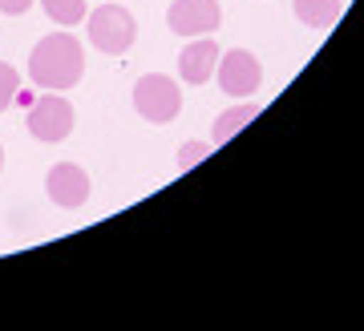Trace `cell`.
I'll list each match as a JSON object with an SVG mask.
<instances>
[{
	"mask_svg": "<svg viewBox=\"0 0 364 331\" xmlns=\"http://www.w3.org/2000/svg\"><path fill=\"white\" fill-rule=\"evenodd\" d=\"M28 77L37 89H73L85 77V49L73 33H49L28 57Z\"/></svg>",
	"mask_w": 364,
	"mask_h": 331,
	"instance_id": "1",
	"label": "cell"
},
{
	"mask_svg": "<svg viewBox=\"0 0 364 331\" xmlns=\"http://www.w3.org/2000/svg\"><path fill=\"white\" fill-rule=\"evenodd\" d=\"M85 21H90V40L109 57L130 53V45L138 40V25H134L130 9L122 4H97L93 13H85Z\"/></svg>",
	"mask_w": 364,
	"mask_h": 331,
	"instance_id": "2",
	"label": "cell"
},
{
	"mask_svg": "<svg viewBox=\"0 0 364 331\" xmlns=\"http://www.w3.org/2000/svg\"><path fill=\"white\" fill-rule=\"evenodd\" d=\"M134 109H138L146 121L166 126V121H174V117L182 114V89L166 73H146V77H138V85H134Z\"/></svg>",
	"mask_w": 364,
	"mask_h": 331,
	"instance_id": "3",
	"label": "cell"
},
{
	"mask_svg": "<svg viewBox=\"0 0 364 331\" xmlns=\"http://www.w3.org/2000/svg\"><path fill=\"white\" fill-rule=\"evenodd\" d=\"M73 105L61 97V93H41L37 102H33V109H28V134L37 141H45V146H53V141H65L69 134H73Z\"/></svg>",
	"mask_w": 364,
	"mask_h": 331,
	"instance_id": "4",
	"label": "cell"
},
{
	"mask_svg": "<svg viewBox=\"0 0 364 331\" xmlns=\"http://www.w3.org/2000/svg\"><path fill=\"white\" fill-rule=\"evenodd\" d=\"M215 73H219V89L227 93V97H251V93L259 89V81H263L259 61H255L247 49L219 53V65H215Z\"/></svg>",
	"mask_w": 364,
	"mask_h": 331,
	"instance_id": "5",
	"label": "cell"
},
{
	"mask_svg": "<svg viewBox=\"0 0 364 331\" xmlns=\"http://www.w3.org/2000/svg\"><path fill=\"white\" fill-rule=\"evenodd\" d=\"M166 25L178 37H210L223 25L219 0H174L166 13Z\"/></svg>",
	"mask_w": 364,
	"mask_h": 331,
	"instance_id": "6",
	"label": "cell"
},
{
	"mask_svg": "<svg viewBox=\"0 0 364 331\" xmlns=\"http://www.w3.org/2000/svg\"><path fill=\"white\" fill-rule=\"evenodd\" d=\"M45 190H49L53 206L77 210V206L90 202V174H85L77 162H57L49 170V178H45Z\"/></svg>",
	"mask_w": 364,
	"mask_h": 331,
	"instance_id": "7",
	"label": "cell"
},
{
	"mask_svg": "<svg viewBox=\"0 0 364 331\" xmlns=\"http://www.w3.org/2000/svg\"><path fill=\"white\" fill-rule=\"evenodd\" d=\"M215 65H219V45L210 37H195L178 53V77L186 85H207L210 73H215Z\"/></svg>",
	"mask_w": 364,
	"mask_h": 331,
	"instance_id": "8",
	"label": "cell"
},
{
	"mask_svg": "<svg viewBox=\"0 0 364 331\" xmlns=\"http://www.w3.org/2000/svg\"><path fill=\"white\" fill-rule=\"evenodd\" d=\"M291 9H296L299 16V25H312V28H328V25H336V16H340V0H291Z\"/></svg>",
	"mask_w": 364,
	"mask_h": 331,
	"instance_id": "9",
	"label": "cell"
},
{
	"mask_svg": "<svg viewBox=\"0 0 364 331\" xmlns=\"http://www.w3.org/2000/svg\"><path fill=\"white\" fill-rule=\"evenodd\" d=\"M255 114H259V105H255V102H243V105H235V109H227V114H219L210 141H215V146H227V141H231L235 134H239V129L247 126V121H251Z\"/></svg>",
	"mask_w": 364,
	"mask_h": 331,
	"instance_id": "10",
	"label": "cell"
},
{
	"mask_svg": "<svg viewBox=\"0 0 364 331\" xmlns=\"http://www.w3.org/2000/svg\"><path fill=\"white\" fill-rule=\"evenodd\" d=\"M45 13L57 25H81L85 21V0H45Z\"/></svg>",
	"mask_w": 364,
	"mask_h": 331,
	"instance_id": "11",
	"label": "cell"
},
{
	"mask_svg": "<svg viewBox=\"0 0 364 331\" xmlns=\"http://www.w3.org/2000/svg\"><path fill=\"white\" fill-rule=\"evenodd\" d=\"M16 89H21V77H16V69L0 61V114L16 102Z\"/></svg>",
	"mask_w": 364,
	"mask_h": 331,
	"instance_id": "12",
	"label": "cell"
},
{
	"mask_svg": "<svg viewBox=\"0 0 364 331\" xmlns=\"http://www.w3.org/2000/svg\"><path fill=\"white\" fill-rule=\"evenodd\" d=\"M207 153H210L207 141H186V146L178 150V170H191V166H198Z\"/></svg>",
	"mask_w": 364,
	"mask_h": 331,
	"instance_id": "13",
	"label": "cell"
},
{
	"mask_svg": "<svg viewBox=\"0 0 364 331\" xmlns=\"http://www.w3.org/2000/svg\"><path fill=\"white\" fill-rule=\"evenodd\" d=\"M28 9H33V0H0V13L4 16H21Z\"/></svg>",
	"mask_w": 364,
	"mask_h": 331,
	"instance_id": "14",
	"label": "cell"
},
{
	"mask_svg": "<svg viewBox=\"0 0 364 331\" xmlns=\"http://www.w3.org/2000/svg\"><path fill=\"white\" fill-rule=\"evenodd\" d=\"M0 166H4V150H0Z\"/></svg>",
	"mask_w": 364,
	"mask_h": 331,
	"instance_id": "15",
	"label": "cell"
}]
</instances>
